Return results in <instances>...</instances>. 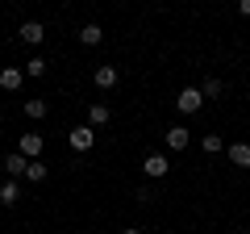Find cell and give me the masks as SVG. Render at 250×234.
<instances>
[{"mask_svg":"<svg viewBox=\"0 0 250 234\" xmlns=\"http://www.w3.org/2000/svg\"><path fill=\"white\" fill-rule=\"evenodd\" d=\"M67 142H71V151H92V142H96V130H92V126H75L71 134H67Z\"/></svg>","mask_w":250,"mask_h":234,"instance_id":"cell-1","label":"cell"},{"mask_svg":"<svg viewBox=\"0 0 250 234\" xmlns=\"http://www.w3.org/2000/svg\"><path fill=\"white\" fill-rule=\"evenodd\" d=\"M175 105H179V113H200L205 96H200V88H184V92L175 96Z\"/></svg>","mask_w":250,"mask_h":234,"instance_id":"cell-2","label":"cell"},{"mask_svg":"<svg viewBox=\"0 0 250 234\" xmlns=\"http://www.w3.org/2000/svg\"><path fill=\"white\" fill-rule=\"evenodd\" d=\"M17 34H21V42H25V46H42V38H46V25H42V21H25V25H21Z\"/></svg>","mask_w":250,"mask_h":234,"instance_id":"cell-3","label":"cell"},{"mask_svg":"<svg viewBox=\"0 0 250 234\" xmlns=\"http://www.w3.org/2000/svg\"><path fill=\"white\" fill-rule=\"evenodd\" d=\"M17 151L25 155V159H42V134H21Z\"/></svg>","mask_w":250,"mask_h":234,"instance_id":"cell-4","label":"cell"},{"mask_svg":"<svg viewBox=\"0 0 250 234\" xmlns=\"http://www.w3.org/2000/svg\"><path fill=\"white\" fill-rule=\"evenodd\" d=\"M167 155H146V163H142V171L150 176V180H159V176H167Z\"/></svg>","mask_w":250,"mask_h":234,"instance_id":"cell-5","label":"cell"},{"mask_svg":"<svg viewBox=\"0 0 250 234\" xmlns=\"http://www.w3.org/2000/svg\"><path fill=\"white\" fill-rule=\"evenodd\" d=\"M21 84H25V71H21V67H4V71H0V88L4 92H17Z\"/></svg>","mask_w":250,"mask_h":234,"instance_id":"cell-6","label":"cell"},{"mask_svg":"<svg viewBox=\"0 0 250 234\" xmlns=\"http://www.w3.org/2000/svg\"><path fill=\"white\" fill-rule=\"evenodd\" d=\"M188 142H192V130H184V126H171L167 130V151H184Z\"/></svg>","mask_w":250,"mask_h":234,"instance_id":"cell-7","label":"cell"},{"mask_svg":"<svg viewBox=\"0 0 250 234\" xmlns=\"http://www.w3.org/2000/svg\"><path fill=\"white\" fill-rule=\"evenodd\" d=\"M225 155H229L233 167H250V146L246 142H229V146H225Z\"/></svg>","mask_w":250,"mask_h":234,"instance_id":"cell-8","label":"cell"},{"mask_svg":"<svg viewBox=\"0 0 250 234\" xmlns=\"http://www.w3.org/2000/svg\"><path fill=\"white\" fill-rule=\"evenodd\" d=\"M29 163H34V159H25L21 151H13L9 159H4V167H9V180H13V176H25V167H29Z\"/></svg>","mask_w":250,"mask_h":234,"instance_id":"cell-9","label":"cell"},{"mask_svg":"<svg viewBox=\"0 0 250 234\" xmlns=\"http://www.w3.org/2000/svg\"><path fill=\"white\" fill-rule=\"evenodd\" d=\"M92 80H96V88H113V84H117V67H96Z\"/></svg>","mask_w":250,"mask_h":234,"instance_id":"cell-10","label":"cell"},{"mask_svg":"<svg viewBox=\"0 0 250 234\" xmlns=\"http://www.w3.org/2000/svg\"><path fill=\"white\" fill-rule=\"evenodd\" d=\"M88 126L96 130V126H108V105H92L88 109Z\"/></svg>","mask_w":250,"mask_h":234,"instance_id":"cell-11","label":"cell"},{"mask_svg":"<svg viewBox=\"0 0 250 234\" xmlns=\"http://www.w3.org/2000/svg\"><path fill=\"white\" fill-rule=\"evenodd\" d=\"M221 92H225V84H221V80H213V75H208V80L200 84V96H205V100H217Z\"/></svg>","mask_w":250,"mask_h":234,"instance_id":"cell-12","label":"cell"},{"mask_svg":"<svg viewBox=\"0 0 250 234\" xmlns=\"http://www.w3.org/2000/svg\"><path fill=\"white\" fill-rule=\"evenodd\" d=\"M100 38H104V29H100V25H83L80 29V42L83 46H100Z\"/></svg>","mask_w":250,"mask_h":234,"instance_id":"cell-13","label":"cell"},{"mask_svg":"<svg viewBox=\"0 0 250 234\" xmlns=\"http://www.w3.org/2000/svg\"><path fill=\"white\" fill-rule=\"evenodd\" d=\"M200 146H205V155H221L225 151V138L221 134H205V138H200Z\"/></svg>","mask_w":250,"mask_h":234,"instance_id":"cell-14","label":"cell"},{"mask_svg":"<svg viewBox=\"0 0 250 234\" xmlns=\"http://www.w3.org/2000/svg\"><path fill=\"white\" fill-rule=\"evenodd\" d=\"M21 197V188H17V180H4L0 184V205H13V201Z\"/></svg>","mask_w":250,"mask_h":234,"instance_id":"cell-15","label":"cell"},{"mask_svg":"<svg viewBox=\"0 0 250 234\" xmlns=\"http://www.w3.org/2000/svg\"><path fill=\"white\" fill-rule=\"evenodd\" d=\"M25 180H34V184H42V180H46V163H42V159H34V163L25 167Z\"/></svg>","mask_w":250,"mask_h":234,"instance_id":"cell-16","label":"cell"},{"mask_svg":"<svg viewBox=\"0 0 250 234\" xmlns=\"http://www.w3.org/2000/svg\"><path fill=\"white\" fill-rule=\"evenodd\" d=\"M25 75H34V80H42V75H46V63H42V54H34V59L25 63Z\"/></svg>","mask_w":250,"mask_h":234,"instance_id":"cell-17","label":"cell"},{"mask_svg":"<svg viewBox=\"0 0 250 234\" xmlns=\"http://www.w3.org/2000/svg\"><path fill=\"white\" fill-rule=\"evenodd\" d=\"M25 117L42 121V117H46V100H25Z\"/></svg>","mask_w":250,"mask_h":234,"instance_id":"cell-18","label":"cell"},{"mask_svg":"<svg viewBox=\"0 0 250 234\" xmlns=\"http://www.w3.org/2000/svg\"><path fill=\"white\" fill-rule=\"evenodd\" d=\"M242 17H250V0H242Z\"/></svg>","mask_w":250,"mask_h":234,"instance_id":"cell-19","label":"cell"},{"mask_svg":"<svg viewBox=\"0 0 250 234\" xmlns=\"http://www.w3.org/2000/svg\"><path fill=\"white\" fill-rule=\"evenodd\" d=\"M121 234H142V230H134V226H125V230H121Z\"/></svg>","mask_w":250,"mask_h":234,"instance_id":"cell-20","label":"cell"},{"mask_svg":"<svg viewBox=\"0 0 250 234\" xmlns=\"http://www.w3.org/2000/svg\"><path fill=\"white\" fill-rule=\"evenodd\" d=\"M0 121H4V117H0Z\"/></svg>","mask_w":250,"mask_h":234,"instance_id":"cell-21","label":"cell"}]
</instances>
